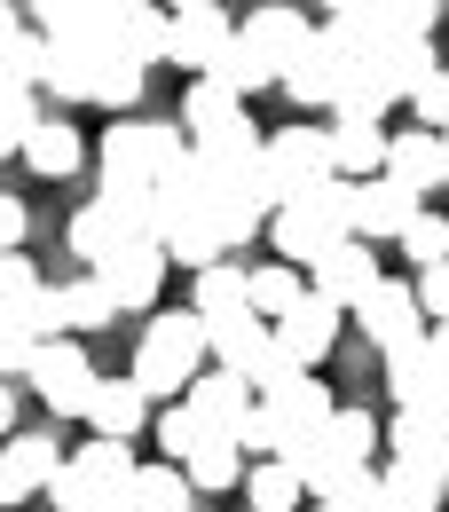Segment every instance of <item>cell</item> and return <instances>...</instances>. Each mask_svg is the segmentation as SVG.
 Returning <instances> with one entry per match:
<instances>
[{
    "mask_svg": "<svg viewBox=\"0 0 449 512\" xmlns=\"http://www.w3.org/2000/svg\"><path fill=\"white\" fill-rule=\"evenodd\" d=\"M371 449H379V418H371V410H331L308 442L284 449V465L300 473V497L323 505V497H347L363 473H379Z\"/></svg>",
    "mask_w": 449,
    "mask_h": 512,
    "instance_id": "obj_1",
    "label": "cell"
},
{
    "mask_svg": "<svg viewBox=\"0 0 449 512\" xmlns=\"http://www.w3.org/2000/svg\"><path fill=\"white\" fill-rule=\"evenodd\" d=\"M190 158V142L174 119H119V127L95 142V174H103V197H127V190H158L174 166Z\"/></svg>",
    "mask_w": 449,
    "mask_h": 512,
    "instance_id": "obj_2",
    "label": "cell"
},
{
    "mask_svg": "<svg viewBox=\"0 0 449 512\" xmlns=\"http://www.w3.org/2000/svg\"><path fill=\"white\" fill-rule=\"evenodd\" d=\"M205 371V323L190 316V308H166V316H150L142 323V347H134V394L142 402H182V386Z\"/></svg>",
    "mask_w": 449,
    "mask_h": 512,
    "instance_id": "obj_3",
    "label": "cell"
},
{
    "mask_svg": "<svg viewBox=\"0 0 449 512\" xmlns=\"http://www.w3.org/2000/svg\"><path fill=\"white\" fill-rule=\"evenodd\" d=\"M347 205H355V182H316V190L300 197V205H276L268 213V245H276V260L284 268H316L339 237H347Z\"/></svg>",
    "mask_w": 449,
    "mask_h": 512,
    "instance_id": "obj_4",
    "label": "cell"
},
{
    "mask_svg": "<svg viewBox=\"0 0 449 512\" xmlns=\"http://www.w3.org/2000/svg\"><path fill=\"white\" fill-rule=\"evenodd\" d=\"M197 323H205V316H197ZM205 363H213V371H229V379H245L253 394H268V386L292 379V371H284V355H276V339H268V323H260L253 308L205 323Z\"/></svg>",
    "mask_w": 449,
    "mask_h": 512,
    "instance_id": "obj_5",
    "label": "cell"
},
{
    "mask_svg": "<svg viewBox=\"0 0 449 512\" xmlns=\"http://www.w3.org/2000/svg\"><path fill=\"white\" fill-rule=\"evenodd\" d=\"M316 182H331V142H323V127H276L260 142V190H268V205H300Z\"/></svg>",
    "mask_w": 449,
    "mask_h": 512,
    "instance_id": "obj_6",
    "label": "cell"
},
{
    "mask_svg": "<svg viewBox=\"0 0 449 512\" xmlns=\"http://www.w3.org/2000/svg\"><path fill=\"white\" fill-rule=\"evenodd\" d=\"M347 71H355V32H347V24H316L276 87H284L300 111H331V103H339V87H347Z\"/></svg>",
    "mask_w": 449,
    "mask_h": 512,
    "instance_id": "obj_7",
    "label": "cell"
},
{
    "mask_svg": "<svg viewBox=\"0 0 449 512\" xmlns=\"http://www.w3.org/2000/svg\"><path fill=\"white\" fill-rule=\"evenodd\" d=\"M379 473H402V481H418L426 497H442V481H449V434L426 418V410H394Z\"/></svg>",
    "mask_w": 449,
    "mask_h": 512,
    "instance_id": "obj_8",
    "label": "cell"
},
{
    "mask_svg": "<svg viewBox=\"0 0 449 512\" xmlns=\"http://www.w3.org/2000/svg\"><path fill=\"white\" fill-rule=\"evenodd\" d=\"M253 410H260V426H268V442H276V457H284L292 442H308L339 402H331V386H316V371H292L284 386H268Z\"/></svg>",
    "mask_w": 449,
    "mask_h": 512,
    "instance_id": "obj_9",
    "label": "cell"
},
{
    "mask_svg": "<svg viewBox=\"0 0 449 512\" xmlns=\"http://www.w3.org/2000/svg\"><path fill=\"white\" fill-rule=\"evenodd\" d=\"M32 394L56 410V418H87V394H95V363H87V347L79 339H40V355H32Z\"/></svg>",
    "mask_w": 449,
    "mask_h": 512,
    "instance_id": "obj_10",
    "label": "cell"
},
{
    "mask_svg": "<svg viewBox=\"0 0 449 512\" xmlns=\"http://www.w3.org/2000/svg\"><path fill=\"white\" fill-rule=\"evenodd\" d=\"M103 292H111V308L127 316V308H158V284H166V253L150 245V237H127L119 253H103L87 268Z\"/></svg>",
    "mask_w": 449,
    "mask_h": 512,
    "instance_id": "obj_11",
    "label": "cell"
},
{
    "mask_svg": "<svg viewBox=\"0 0 449 512\" xmlns=\"http://www.w3.org/2000/svg\"><path fill=\"white\" fill-rule=\"evenodd\" d=\"M347 316L371 331V347H379V355H394V347H418V339H426V316H418V300H410V276H379V284H371V292H363Z\"/></svg>",
    "mask_w": 449,
    "mask_h": 512,
    "instance_id": "obj_12",
    "label": "cell"
},
{
    "mask_svg": "<svg viewBox=\"0 0 449 512\" xmlns=\"http://www.w3.org/2000/svg\"><path fill=\"white\" fill-rule=\"evenodd\" d=\"M182 410H190L197 434H213V442H237V434H245V418H253V386L205 363V371L182 386Z\"/></svg>",
    "mask_w": 449,
    "mask_h": 512,
    "instance_id": "obj_13",
    "label": "cell"
},
{
    "mask_svg": "<svg viewBox=\"0 0 449 512\" xmlns=\"http://www.w3.org/2000/svg\"><path fill=\"white\" fill-rule=\"evenodd\" d=\"M268 339H276L284 371H316L323 355H331V339H339V308H331V300H316V292H300L284 316L268 323Z\"/></svg>",
    "mask_w": 449,
    "mask_h": 512,
    "instance_id": "obj_14",
    "label": "cell"
},
{
    "mask_svg": "<svg viewBox=\"0 0 449 512\" xmlns=\"http://www.w3.org/2000/svg\"><path fill=\"white\" fill-rule=\"evenodd\" d=\"M418 205H426V197H410L402 182L371 174V182H355V205H347V237H363V245H394V237L418 221Z\"/></svg>",
    "mask_w": 449,
    "mask_h": 512,
    "instance_id": "obj_15",
    "label": "cell"
},
{
    "mask_svg": "<svg viewBox=\"0 0 449 512\" xmlns=\"http://www.w3.org/2000/svg\"><path fill=\"white\" fill-rule=\"evenodd\" d=\"M308 32H316V24H308L300 8H253V16L237 24V48H245V56H253V64L268 71V79H284Z\"/></svg>",
    "mask_w": 449,
    "mask_h": 512,
    "instance_id": "obj_16",
    "label": "cell"
},
{
    "mask_svg": "<svg viewBox=\"0 0 449 512\" xmlns=\"http://www.w3.org/2000/svg\"><path fill=\"white\" fill-rule=\"evenodd\" d=\"M379 174H386V182H402L410 197L449 190V150H442V134H426V127L386 134V166H379Z\"/></svg>",
    "mask_w": 449,
    "mask_h": 512,
    "instance_id": "obj_17",
    "label": "cell"
},
{
    "mask_svg": "<svg viewBox=\"0 0 449 512\" xmlns=\"http://www.w3.org/2000/svg\"><path fill=\"white\" fill-rule=\"evenodd\" d=\"M229 32H237V24L221 16V0H213V8H174V16H166V64L205 79V64L229 48Z\"/></svg>",
    "mask_w": 449,
    "mask_h": 512,
    "instance_id": "obj_18",
    "label": "cell"
},
{
    "mask_svg": "<svg viewBox=\"0 0 449 512\" xmlns=\"http://www.w3.org/2000/svg\"><path fill=\"white\" fill-rule=\"evenodd\" d=\"M103 48L95 40H40V87L56 95V103H95V87H103Z\"/></svg>",
    "mask_w": 449,
    "mask_h": 512,
    "instance_id": "obj_19",
    "label": "cell"
},
{
    "mask_svg": "<svg viewBox=\"0 0 449 512\" xmlns=\"http://www.w3.org/2000/svg\"><path fill=\"white\" fill-rule=\"evenodd\" d=\"M308 276H316L308 292H316V300H331V308L347 316V308H355V300H363V292L379 284V253H371L363 237H339V245H331V253H323Z\"/></svg>",
    "mask_w": 449,
    "mask_h": 512,
    "instance_id": "obj_20",
    "label": "cell"
},
{
    "mask_svg": "<svg viewBox=\"0 0 449 512\" xmlns=\"http://www.w3.org/2000/svg\"><path fill=\"white\" fill-rule=\"evenodd\" d=\"M24 8H32V32L40 40H95L103 48V32L127 8H142V0H24Z\"/></svg>",
    "mask_w": 449,
    "mask_h": 512,
    "instance_id": "obj_21",
    "label": "cell"
},
{
    "mask_svg": "<svg viewBox=\"0 0 449 512\" xmlns=\"http://www.w3.org/2000/svg\"><path fill=\"white\" fill-rule=\"evenodd\" d=\"M56 465H64L56 434H8V449H0V512H16L24 497H40Z\"/></svg>",
    "mask_w": 449,
    "mask_h": 512,
    "instance_id": "obj_22",
    "label": "cell"
},
{
    "mask_svg": "<svg viewBox=\"0 0 449 512\" xmlns=\"http://www.w3.org/2000/svg\"><path fill=\"white\" fill-rule=\"evenodd\" d=\"M442 386H449V363L434 355V339H418V347H394V355H386V402H394V410H426Z\"/></svg>",
    "mask_w": 449,
    "mask_h": 512,
    "instance_id": "obj_23",
    "label": "cell"
},
{
    "mask_svg": "<svg viewBox=\"0 0 449 512\" xmlns=\"http://www.w3.org/2000/svg\"><path fill=\"white\" fill-rule=\"evenodd\" d=\"M323 142H331V174H339V182H371L386 166V127L379 119H331Z\"/></svg>",
    "mask_w": 449,
    "mask_h": 512,
    "instance_id": "obj_24",
    "label": "cell"
},
{
    "mask_svg": "<svg viewBox=\"0 0 449 512\" xmlns=\"http://www.w3.org/2000/svg\"><path fill=\"white\" fill-rule=\"evenodd\" d=\"M103 56H119V64H134V71L166 64V8H158V0L127 8V16H119V24L103 32Z\"/></svg>",
    "mask_w": 449,
    "mask_h": 512,
    "instance_id": "obj_25",
    "label": "cell"
},
{
    "mask_svg": "<svg viewBox=\"0 0 449 512\" xmlns=\"http://www.w3.org/2000/svg\"><path fill=\"white\" fill-rule=\"evenodd\" d=\"M87 426H95L103 442H134V434L150 426V402L134 394V379H95V394H87Z\"/></svg>",
    "mask_w": 449,
    "mask_h": 512,
    "instance_id": "obj_26",
    "label": "cell"
},
{
    "mask_svg": "<svg viewBox=\"0 0 449 512\" xmlns=\"http://www.w3.org/2000/svg\"><path fill=\"white\" fill-rule=\"evenodd\" d=\"M245 119H253V111H245L229 87H213V79H190V87H182V119H174V127L190 134V142H213V134L245 127Z\"/></svg>",
    "mask_w": 449,
    "mask_h": 512,
    "instance_id": "obj_27",
    "label": "cell"
},
{
    "mask_svg": "<svg viewBox=\"0 0 449 512\" xmlns=\"http://www.w3.org/2000/svg\"><path fill=\"white\" fill-rule=\"evenodd\" d=\"M40 182H64V174H79V158H87V142H79V127L71 119H40V127L24 134V150H16Z\"/></svg>",
    "mask_w": 449,
    "mask_h": 512,
    "instance_id": "obj_28",
    "label": "cell"
},
{
    "mask_svg": "<svg viewBox=\"0 0 449 512\" xmlns=\"http://www.w3.org/2000/svg\"><path fill=\"white\" fill-rule=\"evenodd\" d=\"M48 292H56V331H111L119 323L111 292L95 276H71V284H48Z\"/></svg>",
    "mask_w": 449,
    "mask_h": 512,
    "instance_id": "obj_29",
    "label": "cell"
},
{
    "mask_svg": "<svg viewBox=\"0 0 449 512\" xmlns=\"http://www.w3.org/2000/svg\"><path fill=\"white\" fill-rule=\"evenodd\" d=\"M182 481H190L197 497H221V489H237V481H245V449H237V442H213V434H205V442L182 457Z\"/></svg>",
    "mask_w": 449,
    "mask_h": 512,
    "instance_id": "obj_30",
    "label": "cell"
},
{
    "mask_svg": "<svg viewBox=\"0 0 449 512\" xmlns=\"http://www.w3.org/2000/svg\"><path fill=\"white\" fill-rule=\"evenodd\" d=\"M245 276H253V268H245V260H213V268H197V284H190V316H237V308H245Z\"/></svg>",
    "mask_w": 449,
    "mask_h": 512,
    "instance_id": "obj_31",
    "label": "cell"
},
{
    "mask_svg": "<svg viewBox=\"0 0 449 512\" xmlns=\"http://www.w3.org/2000/svg\"><path fill=\"white\" fill-rule=\"evenodd\" d=\"M237 489L253 497V512H300V505H308V497H300V473H292L284 457H253Z\"/></svg>",
    "mask_w": 449,
    "mask_h": 512,
    "instance_id": "obj_32",
    "label": "cell"
},
{
    "mask_svg": "<svg viewBox=\"0 0 449 512\" xmlns=\"http://www.w3.org/2000/svg\"><path fill=\"white\" fill-rule=\"evenodd\" d=\"M127 497H134V512H190V481H182V465H134V481H127Z\"/></svg>",
    "mask_w": 449,
    "mask_h": 512,
    "instance_id": "obj_33",
    "label": "cell"
},
{
    "mask_svg": "<svg viewBox=\"0 0 449 512\" xmlns=\"http://www.w3.org/2000/svg\"><path fill=\"white\" fill-rule=\"evenodd\" d=\"M300 292H308V276H300V268H284V260H268V268H253V276H245V308H253L260 323H276L292 300H300Z\"/></svg>",
    "mask_w": 449,
    "mask_h": 512,
    "instance_id": "obj_34",
    "label": "cell"
},
{
    "mask_svg": "<svg viewBox=\"0 0 449 512\" xmlns=\"http://www.w3.org/2000/svg\"><path fill=\"white\" fill-rule=\"evenodd\" d=\"M71 465H79L95 489H127V481H134V449H127V442H103V434L71 449Z\"/></svg>",
    "mask_w": 449,
    "mask_h": 512,
    "instance_id": "obj_35",
    "label": "cell"
},
{
    "mask_svg": "<svg viewBox=\"0 0 449 512\" xmlns=\"http://www.w3.org/2000/svg\"><path fill=\"white\" fill-rule=\"evenodd\" d=\"M394 245H402V260H410V268H442V260H449V213L418 205V221H410Z\"/></svg>",
    "mask_w": 449,
    "mask_h": 512,
    "instance_id": "obj_36",
    "label": "cell"
},
{
    "mask_svg": "<svg viewBox=\"0 0 449 512\" xmlns=\"http://www.w3.org/2000/svg\"><path fill=\"white\" fill-rule=\"evenodd\" d=\"M32 87H40V32L24 24L0 40V95H32Z\"/></svg>",
    "mask_w": 449,
    "mask_h": 512,
    "instance_id": "obj_37",
    "label": "cell"
},
{
    "mask_svg": "<svg viewBox=\"0 0 449 512\" xmlns=\"http://www.w3.org/2000/svg\"><path fill=\"white\" fill-rule=\"evenodd\" d=\"M205 79H213V87H229L237 103H245V95H260V87H276V79H268V71L245 56V48H237V32H229V48H221V56L205 64Z\"/></svg>",
    "mask_w": 449,
    "mask_h": 512,
    "instance_id": "obj_38",
    "label": "cell"
},
{
    "mask_svg": "<svg viewBox=\"0 0 449 512\" xmlns=\"http://www.w3.org/2000/svg\"><path fill=\"white\" fill-rule=\"evenodd\" d=\"M410 111H418V127H426V134H449V71L442 64L410 87Z\"/></svg>",
    "mask_w": 449,
    "mask_h": 512,
    "instance_id": "obj_39",
    "label": "cell"
},
{
    "mask_svg": "<svg viewBox=\"0 0 449 512\" xmlns=\"http://www.w3.org/2000/svg\"><path fill=\"white\" fill-rule=\"evenodd\" d=\"M410 300H418L426 331H449V260H442V268H418V276H410Z\"/></svg>",
    "mask_w": 449,
    "mask_h": 512,
    "instance_id": "obj_40",
    "label": "cell"
},
{
    "mask_svg": "<svg viewBox=\"0 0 449 512\" xmlns=\"http://www.w3.org/2000/svg\"><path fill=\"white\" fill-rule=\"evenodd\" d=\"M150 434H158V449H166V465H182V457H190V449L205 442V434L190 426V410H182V402H166V410L150 418Z\"/></svg>",
    "mask_w": 449,
    "mask_h": 512,
    "instance_id": "obj_41",
    "label": "cell"
},
{
    "mask_svg": "<svg viewBox=\"0 0 449 512\" xmlns=\"http://www.w3.org/2000/svg\"><path fill=\"white\" fill-rule=\"evenodd\" d=\"M32 127H40V95H0V158H16Z\"/></svg>",
    "mask_w": 449,
    "mask_h": 512,
    "instance_id": "obj_42",
    "label": "cell"
},
{
    "mask_svg": "<svg viewBox=\"0 0 449 512\" xmlns=\"http://www.w3.org/2000/svg\"><path fill=\"white\" fill-rule=\"evenodd\" d=\"M32 355H40V339H24L16 323H0V379H24V371H32Z\"/></svg>",
    "mask_w": 449,
    "mask_h": 512,
    "instance_id": "obj_43",
    "label": "cell"
},
{
    "mask_svg": "<svg viewBox=\"0 0 449 512\" xmlns=\"http://www.w3.org/2000/svg\"><path fill=\"white\" fill-rule=\"evenodd\" d=\"M16 245H24V197L0 190V253H16Z\"/></svg>",
    "mask_w": 449,
    "mask_h": 512,
    "instance_id": "obj_44",
    "label": "cell"
},
{
    "mask_svg": "<svg viewBox=\"0 0 449 512\" xmlns=\"http://www.w3.org/2000/svg\"><path fill=\"white\" fill-rule=\"evenodd\" d=\"M8 434H16V386L0 379V442H8Z\"/></svg>",
    "mask_w": 449,
    "mask_h": 512,
    "instance_id": "obj_45",
    "label": "cell"
},
{
    "mask_svg": "<svg viewBox=\"0 0 449 512\" xmlns=\"http://www.w3.org/2000/svg\"><path fill=\"white\" fill-rule=\"evenodd\" d=\"M87 512H134V497H127V489H103V497H95Z\"/></svg>",
    "mask_w": 449,
    "mask_h": 512,
    "instance_id": "obj_46",
    "label": "cell"
},
{
    "mask_svg": "<svg viewBox=\"0 0 449 512\" xmlns=\"http://www.w3.org/2000/svg\"><path fill=\"white\" fill-rule=\"evenodd\" d=\"M316 8H323V24H347V16L363 8V0H316Z\"/></svg>",
    "mask_w": 449,
    "mask_h": 512,
    "instance_id": "obj_47",
    "label": "cell"
},
{
    "mask_svg": "<svg viewBox=\"0 0 449 512\" xmlns=\"http://www.w3.org/2000/svg\"><path fill=\"white\" fill-rule=\"evenodd\" d=\"M426 418H434V426H442V434H449V386H442V394H434V402H426Z\"/></svg>",
    "mask_w": 449,
    "mask_h": 512,
    "instance_id": "obj_48",
    "label": "cell"
},
{
    "mask_svg": "<svg viewBox=\"0 0 449 512\" xmlns=\"http://www.w3.org/2000/svg\"><path fill=\"white\" fill-rule=\"evenodd\" d=\"M8 32H24V24H16V8H0V40H8Z\"/></svg>",
    "mask_w": 449,
    "mask_h": 512,
    "instance_id": "obj_49",
    "label": "cell"
},
{
    "mask_svg": "<svg viewBox=\"0 0 449 512\" xmlns=\"http://www.w3.org/2000/svg\"><path fill=\"white\" fill-rule=\"evenodd\" d=\"M158 8H166V16H174V8H213V0H158Z\"/></svg>",
    "mask_w": 449,
    "mask_h": 512,
    "instance_id": "obj_50",
    "label": "cell"
},
{
    "mask_svg": "<svg viewBox=\"0 0 449 512\" xmlns=\"http://www.w3.org/2000/svg\"><path fill=\"white\" fill-rule=\"evenodd\" d=\"M442 24H449V0H442Z\"/></svg>",
    "mask_w": 449,
    "mask_h": 512,
    "instance_id": "obj_51",
    "label": "cell"
},
{
    "mask_svg": "<svg viewBox=\"0 0 449 512\" xmlns=\"http://www.w3.org/2000/svg\"><path fill=\"white\" fill-rule=\"evenodd\" d=\"M442 505H449V481H442Z\"/></svg>",
    "mask_w": 449,
    "mask_h": 512,
    "instance_id": "obj_52",
    "label": "cell"
},
{
    "mask_svg": "<svg viewBox=\"0 0 449 512\" xmlns=\"http://www.w3.org/2000/svg\"><path fill=\"white\" fill-rule=\"evenodd\" d=\"M442 150H449V134H442Z\"/></svg>",
    "mask_w": 449,
    "mask_h": 512,
    "instance_id": "obj_53",
    "label": "cell"
}]
</instances>
